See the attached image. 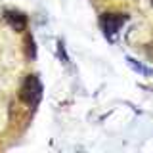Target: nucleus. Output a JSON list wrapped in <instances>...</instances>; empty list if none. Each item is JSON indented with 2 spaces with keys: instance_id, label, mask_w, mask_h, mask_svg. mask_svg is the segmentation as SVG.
Wrapping results in <instances>:
<instances>
[{
  "instance_id": "obj_1",
  "label": "nucleus",
  "mask_w": 153,
  "mask_h": 153,
  "mask_svg": "<svg viewBox=\"0 0 153 153\" xmlns=\"http://www.w3.org/2000/svg\"><path fill=\"white\" fill-rule=\"evenodd\" d=\"M126 19H128V16H124V13H103V16L100 17L103 35L113 42L115 38H117L119 31L123 29V25L126 23Z\"/></svg>"
},
{
  "instance_id": "obj_2",
  "label": "nucleus",
  "mask_w": 153,
  "mask_h": 153,
  "mask_svg": "<svg viewBox=\"0 0 153 153\" xmlns=\"http://www.w3.org/2000/svg\"><path fill=\"white\" fill-rule=\"evenodd\" d=\"M19 96H21V100L25 103H29V105H36L38 103V100H40V96H42V84H40V80H38L36 75H29L25 79Z\"/></svg>"
},
{
  "instance_id": "obj_3",
  "label": "nucleus",
  "mask_w": 153,
  "mask_h": 153,
  "mask_svg": "<svg viewBox=\"0 0 153 153\" xmlns=\"http://www.w3.org/2000/svg\"><path fill=\"white\" fill-rule=\"evenodd\" d=\"M4 19L6 23H10V27L16 29V31H23L27 27V17L23 16L21 12H16V10H6L4 12Z\"/></svg>"
},
{
  "instance_id": "obj_4",
  "label": "nucleus",
  "mask_w": 153,
  "mask_h": 153,
  "mask_svg": "<svg viewBox=\"0 0 153 153\" xmlns=\"http://www.w3.org/2000/svg\"><path fill=\"white\" fill-rule=\"evenodd\" d=\"M126 61H128V65L132 67L134 71H138V73H142V75H153V69H147L146 65H142V63H138L136 59H132V57H126Z\"/></svg>"
}]
</instances>
